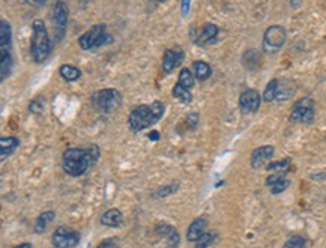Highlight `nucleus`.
I'll return each instance as SVG.
<instances>
[{"label":"nucleus","mask_w":326,"mask_h":248,"mask_svg":"<svg viewBox=\"0 0 326 248\" xmlns=\"http://www.w3.org/2000/svg\"><path fill=\"white\" fill-rule=\"evenodd\" d=\"M164 112H165V106L160 101H155L149 106H146V104L139 106L130 113V118H128L130 128L136 132L145 129V128H149V126L161 121Z\"/></svg>","instance_id":"obj_1"},{"label":"nucleus","mask_w":326,"mask_h":248,"mask_svg":"<svg viewBox=\"0 0 326 248\" xmlns=\"http://www.w3.org/2000/svg\"><path fill=\"white\" fill-rule=\"evenodd\" d=\"M53 51V42L48 36L45 23L42 20H35L32 26V41H30V54L36 63H42L50 57Z\"/></svg>","instance_id":"obj_2"},{"label":"nucleus","mask_w":326,"mask_h":248,"mask_svg":"<svg viewBox=\"0 0 326 248\" xmlns=\"http://www.w3.org/2000/svg\"><path fill=\"white\" fill-rule=\"evenodd\" d=\"M93 164L90 153L87 149L71 147L66 149L63 153V169L71 176H81L87 172V169Z\"/></svg>","instance_id":"obj_3"},{"label":"nucleus","mask_w":326,"mask_h":248,"mask_svg":"<svg viewBox=\"0 0 326 248\" xmlns=\"http://www.w3.org/2000/svg\"><path fill=\"white\" fill-rule=\"evenodd\" d=\"M0 53H2L0 78L2 81H5L12 71V36H11V24L6 20L0 21Z\"/></svg>","instance_id":"obj_4"},{"label":"nucleus","mask_w":326,"mask_h":248,"mask_svg":"<svg viewBox=\"0 0 326 248\" xmlns=\"http://www.w3.org/2000/svg\"><path fill=\"white\" fill-rule=\"evenodd\" d=\"M92 106L101 112V113H112L115 110H118L122 104V95L119 91L116 89H101V91H96L92 98Z\"/></svg>","instance_id":"obj_5"},{"label":"nucleus","mask_w":326,"mask_h":248,"mask_svg":"<svg viewBox=\"0 0 326 248\" xmlns=\"http://www.w3.org/2000/svg\"><path fill=\"white\" fill-rule=\"evenodd\" d=\"M112 42L110 35L107 33V26L105 24H95L92 29L84 32L78 38V45L83 50H95L101 45H105Z\"/></svg>","instance_id":"obj_6"},{"label":"nucleus","mask_w":326,"mask_h":248,"mask_svg":"<svg viewBox=\"0 0 326 248\" xmlns=\"http://www.w3.org/2000/svg\"><path fill=\"white\" fill-rule=\"evenodd\" d=\"M290 121L296 124H311L314 121V101L310 97L301 98L290 112Z\"/></svg>","instance_id":"obj_7"},{"label":"nucleus","mask_w":326,"mask_h":248,"mask_svg":"<svg viewBox=\"0 0 326 248\" xmlns=\"http://www.w3.org/2000/svg\"><path fill=\"white\" fill-rule=\"evenodd\" d=\"M287 38V30L283 26H271L266 29L263 35V51L266 53H275L278 51Z\"/></svg>","instance_id":"obj_8"},{"label":"nucleus","mask_w":326,"mask_h":248,"mask_svg":"<svg viewBox=\"0 0 326 248\" xmlns=\"http://www.w3.org/2000/svg\"><path fill=\"white\" fill-rule=\"evenodd\" d=\"M80 233L71 227L60 226L53 233V245L56 248H74L80 242Z\"/></svg>","instance_id":"obj_9"},{"label":"nucleus","mask_w":326,"mask_h":248,"mask_svg":"<svg viewBox=\"0 0 326 248\" xmlns=\"http://www.w3.org/2000/svg\"><path fill=\"white\" fill-rule=\"evenodd\" d=\"M68 17H69V9L65 2H57L54 5V30H56V42L62 41L65 33H66V26H68Z\"/></svg>","instance_id":"obj_10"},{"label":"nucleus","mask_w":326,"mask_h":248,"mask_svg":"<svg viewBox=\"0 0 326 248\" xmlns=\"http://www.w3.org/2000/svg\"><path fill=\"white\" fill-rule=\"evenodd\" d=\"M260 103H262V97L254 89H248V91L242 92L239 97V107H241V112L244 115L256 113L260 107Z\"/></svg>","instance_id":"obj_11"},{"label":"nucleus","mask_w":326,"mask_h":248,"mask_svg":"<svg viewBox=\"0 0 326 248\" xmlns=\"http://www.w3.org/2000/svg\"><path fill=\"white\" fill-rule=\"evenodd\" d=\"M183 59H185V53L180 47H173L165 50L163 56V71L165 74H170L177 66H180Z\"/></svg>","instance_id":"obj_12"},{"label":"nucleus","mask_w":326,"mask_h":248,"mask_svg":"<svg viewBox=\"0 0 326 248\" xmlns=\"http://www.w3.org/2000/svg\"><path fill=\"white\" fill-rule=\"evenodd\" d=\"M275 153V149L274 146H262V147H257L253 153H251V167L253 169H262L265 167L274 156Z\"/></svg>","instance_id":"obj_13"},{"label":"nucleus","mask_w":326,"mask_h":248,"mask_svg":"<svg viewBox=\"0 0 326 248\" xmlns=\"http://www.w3.org/2000/svg\"><path fill=\"white\" fill-rule=\"evenodd\" d=\"M216 36H218V27L213 23H206L201 32L198 33V38L195 39V42L201 47L210 45L216 41Z\"/></svg>","instance_id":"obj_14"},{"label":"nucleus","mask_w":326,"mask_h":248,"mask_svg":"<svg viewBox=\"0 0 326 248\" xmlns=\"http://www.w3.org/2000/svg\"><path fill=\"white\" fill-rule=\"evenodd\" d=\"M296 92V85L292 80L281 78L277 85V100L275 101H286L290 100Z\"/></svg>","instance_id":"obj_15"},{"label":"nucleus","mask_w":326,"mask_h":248,"mask_svg":"<svg viewBox=\"0 0 326 248\" xmlns=\"http://www.w3.org/2000/svg\"><path fill=\"white\" fill-rule=\"evenodd\" d=\"M206 224H207V220L204 217H200L197 220H194L189 227H188V232H186V239L189 242H197L201 235H203V230L206 229Z\"/></svg>","instance_id":"obj_16"},{"label":"nucleus","mask_w":326,"mask_h":248,"mask_svg":"<svg viewBox=\"0 0 326 248\" xmlns=\"http://www.w3.org/2000/svg\"><path fill=\"white\" fill-rule=\"evenodd\" d=\"M101 224L107 227H121L124 224V214L119 209H108L101 217Z\"/></svg>","instance_id":"obj_17"},{"label":"nucleus","mask_w":326,"mask_h":248,"mask_svg":"<svg viewBox=\"0 0 326 248\" xmlns=\"http://www.w3.org/2000/svg\"><path fill=\"white\" fill-rule=\"evenodd\" d=\"M157 233L167 239V244L170 248H176L179 245V233L177 230L173 227V226H168V224H164V226H158L157 227Z\"/></svg>","instance_id":"obj_18"},{"label":"nucleus","mask_w":326,"mask_h":248,"mask_svg":"<svg viewBox=\"0 0 326 248\" xmlns=\"http://www.w3.org/2000/svg\"><path fill=\"white\" fill-rule=\"evenodd\" d=\"M20 146V140L17 137H2L0 140V152H2V159L11 156Z\"/></svg>","instance_id":"obj_19"},{"label":"nucleus","mask_w":326,"mask_h":248,"mask_svg":"<svg viewBox=\"0 0 326 248\" xmlns=\"http://www.w3.org/2000/svg\"><path fill=\"white\" fill-rule=\"evenodd\" d=\"M192 74L198 81H206L212 75V68L209 63L203 60H195L192 63Z\"/></svg>","instance_id":"obj_20"},{"label":"nucleus","mask_w":326,"mask_h":248,"mask_svg":"<svg viewBox=\"0 0 326 248\" xmlns=\"http://www.w3.org/2000/svg\"><path fill=\"white\" fill-rule=\"evenodd\" d=\"M59 74L66 81H77L81 77V71L78 68H75L74 65H62L59 68Z\"/></svg>","instance_id":"obj_21"},{"label":"nucleus","mask_w":326,"mask_h":248,"mask_svg":"<svg viewBox=\"0 0 326 248\" xmlns=\"http://www.w3.org/2000/svg\"><path fill=\"white\" fill-rule=\"evenodd\" d=\"M54 212L53 211H47V212H44V214H41L38 218H36V223H35V232L36 233H42L45 229H47V226L54 220Z\"/></svg>","instance_id":"obj_22"},{"label":"nucleus","mask_w":326,"mask_h":248,"mask_svg":"<svg viewBox=\"0 0 326 248\" xmlns=\"http://www.w3.org/2000/svg\"><path fill=\"white\" fill-rule=\"evenodd\" d=\"M194 80H195V77H194V74H192V71L191 69H188V68H183L182 71H180V74H179V85L182 86V88H185V89H191L192 86H194Z\"/></svg>","instance_id":"obj_23"},{"label":"nucleus","mask_w":326,"mask_h":248,"mask_svg":"<svg viewBox=\"0 0 326 248\" xmlns=\"http://www.w3.org/2000/svg\"><path fill=\"white\" fill-rule=\"evenodd\" d=\"M171 92H173V97H174V98H177L179 101H182V103H185V104H189V103L192 101V95H191V92H189L188 89L182 88L179 83L174 85V88H173Z\"/></svg>","instance_id":"obj_24"},{"label":"nucleus","mask_w":326,"mask_h":248,"mask_svg":"<svg viewBox=\"0 0 326 248\" xmlns=\"http://www.w3.org/2000/svg\"><path fill=\"white\" fill-rule=\"evenodd\" d=\"M289 166H290V158H286V159H281V161H275V162H271L268 164V169L269 172L272 173H281L284 175L287 170H289Z\"/></svg>","instance_id":"obj_25"},{"label":"nucleus","mask_w":326,"mask_h":248,"mask_svg":"<svg viewBox=\"0 0 326 248\" xmlns=\"http://www.w3.org/2000/svg\"><path fill=\"white\" fill-rule=\"evenodd\" d=\"M277 85H278V80H271L263 92V100L266 103H272L277 100Z\"/></svg>","instance_id":"obj_26"},{"label":"nucleus","mask_w":326,"mask_h":248,"mask_svg":"<svg viewBox=\"0 0 326 248\" xmlns=\"http://www.w3.org/2000/svg\"><path fill=\"white\" fill-rule=\"evenodd\" d=\"M215 238H216L215 233H203L201 238L197 241V248H206L209 247V245H212L213 241H215Z\"/></svg>","instance_id":"obj_27"},{"label":"nucleus","mask_w":326,"mask_h":248,"mask_svg":"<svg viewBox=\"0 0 326 248\" xmlns=\"http://www.w3.org/2000/svg\"><path fill=\"white\" fill-rule=\"evenodd\" d=\"M305 244H307L305 238H302V236H292V238L284 244V247L283 248H305Z\"/></svg>","instance_id":"obj_28"},{"label":"nucleus","mask_w":326,"mask_h":248,"mask_svg":"<svg viewBox=\"0 0 326 248\" xmlns=\"http://www.w3.org/2000/svg\"><path fill=\"white\" fill-rule=\"evenodd\" d=\"M290 185V182H289V179H286V178H281L278 182H275L272 187H271V191H272V194H280V193H283L287 187Z\"/></svg>","instance_id":"obj_29"},{"label":"nucleus","mask_w":326,"mask_h":248,"mask_svg":"<svg viewBox=\"0 0 326 248\" xmlns=\"http://www.w3.org/2000/svg\"><path fill=\"white\" fill-rule=\"evenodd\" d=\"M177 188H179V185H177V184L167 185V187H164V188H161V190H158V191H157V197H165V196H170V194L176 193V191H177Z\"/></svg>","instance_id":"obj_30"},{"label":"nucleus","mask_w":326,"mask_h":248,"mask_svg":"<svg viewBox=\"0 0 326 248\" xmlns=\"http://www.w3.org/2000/svg\"><path fill=\"white\" fill-rule=\"evenodd\" d=\"M29 110H30L32 113H42V110H44V104L41 103V100H35V101L30 103Z\"/></svg>","instance_id":"obj_31"},{"label":"nucleus","mask_w":326,"mask_h":248,"mask_svg":"<svg viewBox=\"0 0 326 248\" xmlns=\"http://www.w3.org/2000/svg\"><path fill=\"white\" fill-rule=\"evenodd\" d=\"M96 248H119V244L116 239H105L104 242H101Z\"/></svg>","instance_id":"obj_32"},{"label":"nucleus","mask_w":326,"mask_h":248,"mask_svg":"<svg viewBox=\"0 0 326 248\" xmlns=\"http://www.w3.org/2000/svg\"><path fill=\"white\" fill-rule=\"evenodd\" d=\"M186 122L189 124L191 128H195L197 124H198V115L197 113H191V115H188V118H186Z\"/></svg>","instance_id":"obj_33"},{"label":"nucleus","mask_w":326,"mask_h":248,"mask_svg":"<svg viewBox=\"0 0 326 248\" xmlns=\"http://www.w3.org/2000/svg\"><path fill=\"white\" fill-rule=\"evenodd\" d=\"M189 6H191V3H189V2H182V15H186V14H188V11H189Z\"/></svg>","instance_id":"obj_34"},{"label":"nucleus","mask_w":326,"mask_h":248,"mask_svg":"<svg viewBox=\"0 0 326 248\" xmlns=\"http://www.w3.org/2000/svg\"><path fill=\"white\" fill-rule=\"evenodd\" d=\"M149 138H151V140H158V138H160L158 131H152V134H149Z\"/></svg>","instance_id":"obj_35"},{"label":"nucleus","mask_w":326,"mask_h":248,"mask_svg":"<svg viewBox=\"0 0 326 248\" xmlns=\"http://www.w3.org/2000/svg\"><path fill=\"white\" fill-rule=\"evenodd\" d=\"M14 248H32V244H29V242H24V244H20V245H17V247Z\"/></svg>","instance_id":"obj_36"}]
</instances>
